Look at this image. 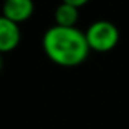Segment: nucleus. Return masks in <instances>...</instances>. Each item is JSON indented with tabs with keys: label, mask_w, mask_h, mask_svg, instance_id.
<instances>
[{
	"label": "nucleus",
	"mask_w": 129,
	"mask_h": 129,
	"mask_svg": "<svg viewBox=\"0 0 129 129\" xmlns=\"http://www.w3.org/2000/svg\"><path fill=\"white\" fill-rule=\"evenodd\" d=\"M21 40L20 26L6 17L0 15V53L12 52Z\"/></svg>",
	"instance_id": "nucleus-4"
},
{
	"label": "nucleus",
	"mask_w": 129,
	"mask_h": 129,
	"mask_svg": "<svg viewBox=\"0 0 129 129\" xmlns=\"http://www.w3.org/2000/svg\"><path fill=\"white\" fill-rule=\"evenodd\" d=\"M0 70H2V53H0Z\"/></svg>",
	"instance_id": "nucleus-7"
},
{
	"label": "nucleus",
	"mask_w": 129,
	"mask_h": 129,
	"mask_svg": "<svg viewBox=\"0 0 129 129\" xmlns=\"http://www.w3.org/2000/svg\"><path fill=\"white\" fill-rule=\"evenodd\" d=\"M43 49L47 58L61 67H76L90 52L85 32L76 27L52 26L43 37Z\"/></svg>",
	"instance_id": "nucleus-1"
},
{
	"label": "nucleus",
	"mask_w": 129,
	"mask_h": 129,
	"mask_svg": "<svg viewBox=\"0 0 129 129\" xmlns=\"http://www.w3.org/2000/svg\"><path fill=\"white\" fill-rule=\"evenodd\" d=\"M85 38L90 50L103 53L112 50L117 46L120 34L114 23L108 20H97L93 24H90V27L85 32Z\"/></svg>",
	"instance_id": "nucleus-2"
},
{
	"label": "nucleus",
	"mask_w": 129,
	"mask_h": 129,
	"mask_svg": "<svg viewBox=\"0 0 129 129\" xmlns=\"http://www.w3.org/2000/svg\"><path fill=\"white\" fill-rule=\"evenodd\" d=\"M32 14H34L32 0H5L3 2L2 15L17 24L29 20Z\"/></svg>",
	"instance_id": "nucleus-3"
},
{
	"label": "nucleus",
	"mask_w": 129,
	"mask_h": 129,
	"mask_svg": "<svg viewBox=\"0 0 129 129\" xmlns=\"http://www.w3.org/2000/svg\"><path fill=\"white\" fill-rule=\"evenodd\" d=\"M62 3H67V5H72V6H75V8H82L84 5H87L88 3V0H62Z\"/></svg>",
	"instance_id": "nucleus-6"
},
{
	"label": "nucleus",
	"mask_w": 129,
	"mask_h": 129,
	"mask_svg": "<svg viewBox=\"0 0 129 129\" xmlns=\"http://www.w3.org/2000/svg\"><path fill=\"white\" fill-rule=\"evenodd\" d=\"M79 18V9L67 5V3H61L55 9V21L56 26H64V27H75L76 21Z\"/></svg>",
	"instance_id": "nucleus-5"
}]
</instances>
